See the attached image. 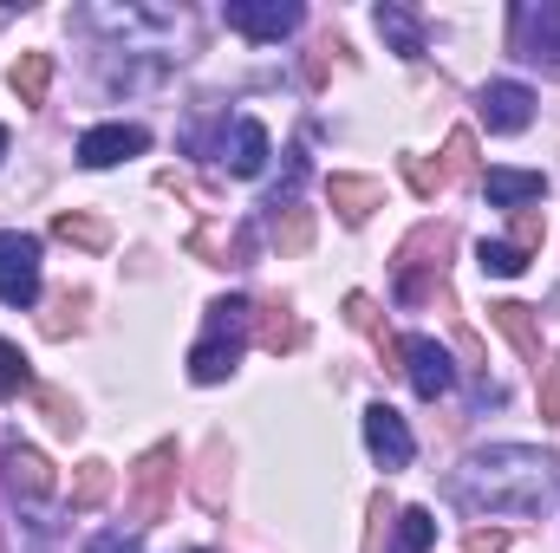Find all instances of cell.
<instances>
[{"label": "cell", "instance_id": "7a4b0ae2", "mask_svg": "<svg viewBox=\"0 0 560 553\" xmlns=\"http://www.w3.org/2000/svg\"><path fill=\"white\" fill-rule=\"evenodd\" d=\"M248 299H215L209 306V339L189 352V378L196 385H222L235 365H242V345H248Z\"/></svg>", "mask_w": 560, "mask_h": 553}, {"label": "cell", "instance_id": "7402d4cb", "mask_svg": "<svg viewBox=\"0 0 560 553\" xmlns=\"http://www.w3.org/2000/svg\"><path fill=\"white\" fill-rule=\"evenodd\" d=\"M59 235H66V242H85V248H98V242H105V228H98V222H85V215H59Z\"/></svg>", "mask_w": 560, "mask_h": 553}, {"label": "cell", "instance_id": "9c48e42d", "mask_svg": "<svg viewBox=\"0 0 560 553\" xmlns=\"http://www.w3.org/2000/svg\"><path fill=\"white\" fill-rule=\"evenodd\" d=\"M405 372H411L418 398H443V391L456 385V365H450V352H443L436 339H423V332H411V339H405Z\"/></svg>", "mask_w": 560, "mask_h": 553}, {"label": "cell", "instance_id": "484cf974", "mask_svg": "<svg viewBox=\"0 0 560 553\" xmlns=\"http://www.w3.org/2000/svg\"><path fill=\"white\" fill-rule=\"evenodd\" d=\"M0 156H7V125H0Z\"/></svg>", "mask_w": 560, "mask_h": 553}, {"label": "cell", "instance_id": "5b68a950", "mask_svg": "<svg viewBox=\"0 0 560 553\" xmlns=\"http://www.w3.org/2000/svg\"><path fill=\"white\" fill-rule=\"evenodd\" d=\"M476 111H482V125H489L495 138H515V131H528V118H535V92H528L522 79H489L482 98H476Z\"/></svg>", "mask_w": 560, "mask_h": 553}, {"label": "cell", "instance_id": "603a6c76", "mask_svg": "<svg viewBox=\"0 0 560 553\" xmlns=\"http://www.w3.org/2000/svg\"><path fill=\"white\" fill-rule=\"evenodd\" d=\"M85 553H143L138 534H92V548Z\"/></svg>", "mask_w": 560, "mask_h": 553}, {"label": "cell", "instance_id": "ac0fdd59", "mask_svg": "<svg viewBox=\"0 0 560 553\" xmlns=\"http://www.w3.org/2000/svg\"><path fill=\"white\" fill-rule=\"evenodd\" d=\"M476 261H482V274H495V280H515L522 268H528V255H522V248H509V242H482V248H476Z\"/></svg>", "mask_w": 560, "mask_h": 553}, {"label": "cell", "instance_id": "2e32d148", "mask_svg": "<svg viewBox=\"0 0 560 553\" xmlns=\"http://www.w3.org/2000/svg\"><path fill=\"white\" fill-rule=\"evenodd\" d=\"M163 475H170V449H150V456H143V469H138L143 515H156V508H163Z\"/></svg>", "mask_w": 560, "mask_h": 553}, {"label": "cell", "instance_id": "d4e9b609", "mask_svg": "<svg viewBox=\"0 0 560 553\" xmlns=\"http://www.w3.org/2000/svg\"><path fill=\"white\" fill-rule=\"evenodd\" d=\"M548 411L560 416V372H548Z\"/></svg>", "mask_w": 560, "mask_h": 553}, {"label": "cell", "instance_id": "8992f818", "mask_svg": "<svg viewBox=\"0 0 560 553\" xmlns=\"http://www.w3.org/2000/svg\"><path fill=\"white\" fill-rule=\"evenodd\" d=\"M222 20H229L235 33H248V39H287V33L300 26V7H293V0H229Z\"/></svg>", "mask_w": 560, "mask_h": 553}, {"label": "cell", "instance_id": "44dd1931", "mask_svg": "<svg viewBox=\"0 0 560 553\" xmlns=\"http://www.w3.org/2000/svg\"><path fill=\"white\" fill-rule=\"evenodd\" d=\"M105 489H112V469H105V462H85V475H79V495H72V502H79V508H92Z\"/></svg>", "mask_w": 560, "mask_h": 553}, {"label": "cell", "instance_id": "3957f363", "mask_svg": "<svg viewBox=\"0 0 560 553\" xmlns=\"http://www.w3.org/2000/svg\"><path fill=\"white\" fill-rule=\"evenodd\" d=\"M515 52L541 72H560V0H528L515 7Z\"/></svg>", "mask_w": 560, "mask_h": 553}, {"label": "cell", "instance_id": "6da1fadb", "mask_svg": "<svg viewBox=\"0 0 560 553\" xmlns=\"http://www.w3.org/2000/svg\"><path fill=\"white\" fill-rule=\"evenodd\" d=\"M450 495L469 508V515H509V521H528L541 515L560 495V462L541 456V449H522V443H495V449H476Z\"/></svg>", "mask_w": 560, "mask_h": 553}, {"label": "cell", "instance_id": "52a82bcc", "mask_svg": "<svg viewBox=\"0 0 560 553\" xmlns=\"http://www.w3.org/2000/svg\"><path fill=\"white\" fill-rule=\"evenodd\" d=\"M150 150V131L143 125H92L85 138H79V163L85 169H112V163H125V156H143Z\"/></svg>", "mask_w": 560, "mask_h": 553}, {"label": "cell", "instance_id": "30bf717a", "mask_svg": "<svg viewBox=\"0 0 560 553\" xmlns=\"http://www.w3.org/2000/svg\"><path fill=\"white\" fill-rule=\"evenodd\" d=\"M222 163H229L235 176H261V169H268V131H261L255 118H235L229 138H222Z\"/></svg>", "mask_w": 560, "mask_h": 553}, {"label": "cell", "instance_id": "ba28073f", "mask_svg": "<svg viewBox=\"0 0 560 553\" xmlns=\"http://www.w3.org/2000/svg\"><path fill=\"white\" fill-rule=\"evenodd\" d=\"M365 449H372L385 469H405V462L418 456V443H411V423L392 411V404H372V411H365Z\"/></svg>", "mask_w": 560, "mask_h": 553}, {"label": "cell", "instance_id": "5bb4252c", "mask_svg": "<svg viewBox=\"0 0 560 553\" xmlns=\"http://www.w3.org/2000/svg\"><path fill=\"white\" fill-rule=\"evenodd\" d=\"M92 26H105V33H163L170 13H143V7H92Z\"/></svg>", "mask_w": 560, "mask_h": 553}, {"label": "cell", "instance_id": "4fadbf2b", "mask_svg": "<svg viewBox=\"0 0 560 553\" xmlns=\"http://www.w3.org/2000/svg\"><path fill=\"white\" fill-rule=\"evenodd\" d=\"M372 20H378V33L392 39V52H398V59H418V52H423V26H418V13H411V7L385 0V7L372 13Z\"/></svg>", "mask_w": 560, "mask_h": 553}, {"label": "cell", "instance_id": "cb8c5ba5", "mask_svg": "<svg viewBox=\"0 0 560 553\" xmlns=\"http://www.w3.org/2000/svg\"><path fill=\"white\" fill-rule=\"evenodd\" d=\"M469 553H502V534H476V541H469Z\"/></svg>", "mask_w": 560, "mask_h": 553}, {"label": "cell", "instance_id": "ffe728a7", "mask_svg": "<svg viewBox=\"0 0 560 553\" xmlns=\"http://www.w3.org/2000/svg\"><path fill=\"white\" fill-rule=\"evenodd\" d=\"M332 202H346V215L359 222V215H365V202H378V189H372V183H359V176H332Z\"/></svg>", "mask_w": 560, "mask_h": 553}, {"label": "cell", "instance_id": "7c38bea8", "mask_svg": "<svg viewBox=\"0 0 560 553\" xmlns=\"http://www.w3.org/2000/svg\"><path fill=\"white\" fill-rule=\"evenodd\" d=\"M482 189H489V202L495 209H522V202H541V169H489L482 176Z\"/></svg>", "mask_w": 560, "mask_h": 553}, {"label": "cell", "instance_id": "8fae6325", "mask_svg": "<svg viewBox=\"0 0 560 553\" xmlns=\"http://www.w3.org/2000/svg\"><path fill=\"white\" fill-rule=\"evenodd\" d=\"M0 469H7V489H13V495H26V502H39V495L52 489V469H46V462H39V449H26V443H7Z\"/></svg>", "mask_w": 560, "mask_h": 553}, {"label": "cell", "instance_id": "9a60e30c", "mask_svg": "<svg viewBox=\"0 0 560 553\" xmlns=\"http://www.w3.org/2000/svg\"><path fill=\"white\" fill-rule=\"evenodd\" d=\"M430 541H436L430 508H405V515H398V534H392V553H423Z\"/></svg>", "mask_w": 560, "mask_h": 553}, {"label": "cell", "instance_id": "277c9868", "mask_svg": "<svg viewBox=\"0 0 560 553\" xmlns=\"http://www.w3.org/2000/svg\"><path fill=\"white\" fill-rule=\"evenodd\" d=\"M33 299H39V242L0 235V306H33Z\"/></svg>", "mask_w": 560, "mask_h": 553}, {"label": "cell", "instance_id": "e0dca14e", "mask_svg": "<svg viewBox=\"0 0 560 553\" xmlns=\"http://www.w3.org/2000/svg\"><path fill=\"white\" fill-rule=\"evenodd\" d=\"M46 79H52V59H46V52H26V59L13 66V92H20L26 105H39V98H46Z\"/></svg>", "mask_w": 560, "mask_h": 553}, {"label": "cell", "instance_id": "d6986e66", "mask_svg": "<svg viewBox=\"0 0 560 553\" xmlns=\"http://www.w3.org/2000/svg\"><path fill=\"white\" fill-rule=\"evenodd\" d=\"M26 385H33V372H26L20 345H13V339H0V398H20Z\"/></svg>", "mask_w": 560, "mask_h": 553}]
</instances>
